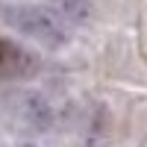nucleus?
Instances as JSON below:
<instances>
[{"label": "nucleus", "mask_w": 147, "mask_h": 147, "mask_svg": "<svg viewBox=\"0 0 147 147\" xmlns=\"http://www.w3.org/2000/svg\"><path fill=\"white\" fill-rule=\"evenodd\" d=\"M0 18L15 32L27 35V38L38 41L50 50H59V47H68L71 44V32L62 21H59L50 9H44L38 3H9L3 6Z\"/></svg>", "instance_id": "obj_1"}, {"label": "nucleus", "mask_w": 147, "mask_h": 147, "mask_svg": "<svg viewBox=\"0 0 147 147\" xmlns=\"http://www.w3.org/2000/svg\"><path fill=\"white\" fill-rule=\"evenodd\" d=\"M21 112H24V118L30 121V127L41 129V132H47V129L53 127V109L47 106V100H44L41 94H35V91L24 94V100H21Z\"/></svg>", "instance_id": "obj_2"}, {"label": "nucleus", "mask_w": 147, "mask_h": 147, "mask_svg": "<svg viewBox=\"0 0 147 147\" xmlns=\"http://www.w3.org/2000/svg\"><path fill=\"white\" fill-rule=\"evenodd\" d=\"M50 12L59 21L68 24H88L91 21V3L88 0H47Z\"/></svg>", "instance_id": "obj_3"}]
</instances>
